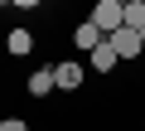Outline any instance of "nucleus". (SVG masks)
<instances>
[{"label":"nucleus","instance_id":"1","mask_svg":"<svg viewBox=\"0 0 145 131\" xmlns=\"http://www.w3.org/2000/svg\"><path fill=\"white\" fill-rule=\"evenodd\" d=\"M106 39L116 34V29H126V0H97V5H92V15H87Z\"/></svg>","mask_w":145,"mask_h":131},{"label":"nucleus","instance_id":"2","mask_svg":"<svg viewBox=\"0 0 145 131\" xmlns=\"http://www.w3.org/2000/svg\"><path fill=\"white\" fill-rule=\"evenodd\" d=\"M82 78H87L82 63H72V58H68V63H53V83H58L63 92H78V88H82Z\"/></svg>","mask_w":145,"mask_h":131},{"label":"nucleus","instance_id":"3","mask_svg":"<svg viewBox=\"0 0 145 131\" xmlns=\"http://www.w3.org/2000/svg\"><path fill=\"white\" fill-rule=\"evenodd\" d=\"M111 49H116V58H140V53H145V39H140L135 29H116V34H111Z\"/></svg>","mask_w":145,"mask_h":131},{"label":"nucleus","instance_id":"4","mask_svg":"<svg viewBox=\"0 0 145 131\" xmlns=\"http://www.w3.org/2000/svg\"><path fill=\"white\" fill-rule=\"evenodd\" d=\"M72 44H78V53H92V49H102V44H106V34H102L92 20H82L78 29H72Z\"/></svg>","mask_w":145,"mask_h":131},{"label":"nucleus","instance_id":"5","mask_svg":"<svg viewBox=\"0 0 145 131\" xmlns=\"http://www.w3.org/2000/svg\"><path fill=\"white\" fill-rule=\"evenodd\" d=\"M53 88H58V83H53V68H34V73H29V83H24V92H29V97H39V102H44V97H53Z\"/></svg>","mask_w":145,"mask_h":131},{"label":"nucleus","instance_id":"6","mask_svg":"<svg viewBox=\"0 0 145 131\" xmlns=\"http://www.w3.org/2000/svg\"><path fill=\"white\" fill-rule=\"evenodd\" d=\"M5 49H10L15 58H29V53H34V34H29V29H10V34H5Z\"/></svg>","mask_w":145,"mask_h":131},{"label":"nucleus","instance_id":"7","mask_svg":"<svg viewBox=\"0 0 145 131\" xmlns=\"http://www.w3.org/2000/svg\"><path fill=\"white\" fill-rule=\"evenodd\" d=\"M87 63H92V68H97V73H111V68H116V63H121V58H116V49H111V39H106L102 49H92V53H87Z\"/></svg>","mask_w":145,"mask_h":131},{"label":"nucleus","instance_id":"8","mask_svg":"<svg viewBox=\"0 0 145 131\" xmlns=\"http://www.w3.org/2000/svg\"><path fill=\"white\" fill-rule=\"evenodd\" d=\"M126 29H145V0H126Z\"/></svg>","mask_w":145,"mask_h":131},{"label":"nucleus","instance_id":"9","mask_svg":"<svg viewBox=\"0 0 145 131\" xmlns=\"http://www.w3.org/2000/svg\"><path fill=\"white\" fill-rule=\"evenodd\" d=\"M0 131H29V121H24V117H5V121H0Z\"/></svg>","mask_w":145,"mask_h":131},{"label":"nucleus","instance_id":"10","mask_svg":"<svg viewBox=\"0 0 145 131\" xmlns=\"http://www.w3.org/2000/svg\"><path fill=\"white\" fill-rule=\"evenodd\" d=\"M140 39H145V29H140Z\"/></svg>","mask_w":145,"mask_h":131},{"label":"nucleus","instance_id":"11","mask_svg":"<svg viewBox=\"0 0 145 131\" xmlns=\"http://www.w3.org/2000/svg\"><path fill=\"white\" fill-rule=\"evenodd\" d=\"M140 126H145V121H140Z\"/></svg>","mask_w":145,"mask_h":131}]
</instances>
